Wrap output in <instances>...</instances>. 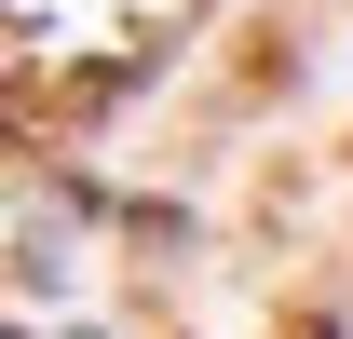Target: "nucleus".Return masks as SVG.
Listing matches in <instances>:
<instances>
[{"label": "nucleus", "instance_id": "obj_1", "mask_svg": "<svg viewBox=\"0 0 353 339\" xmlns=\"http://www.w3.org/2000/svg\"><path fill=\"white\" fill-rule=\"evenodd\" d=\"M272 339H340V326H326V312H272Z\"/></svg>", "mask_w": 353, "mask_h": 339}]
</instances>
